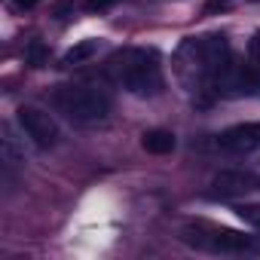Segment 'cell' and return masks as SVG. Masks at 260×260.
Here are the masks:
<instances>
[{"label": "cell", "mask_w": 260, "mask_h": 260, "mask_svg": "<svg viewBox=\"0 0 260 260\" xmlns=\"http://www.w3.org/2000/svg\"><path fill=\"white\" fill-rule=\"evenodd\" d=\"M116 83L132 95H156L162 89V68L153 49H122L110 58Z\"/></svg>", "instance_id": "1"}, {"label": "cell", "mask_w": 260, "mask_h": 260, "mask_svg": "<svg viewBox=\"0 0 260 260\" xmlns=\"http://www.w3.org/2000/svg\"><path fill=\"white\" fill-rule=\"evenodd\" d=\"M52 107L64 113L71 122H101L110 113V98L92 86H58L52 92Z\"/></svg>", "instance_id": "2"}, {"label": "cell", "mask_w": 260, "mask_h": 260, "mask_svg": "<svg viewBox=\"0 0 260 260\" xmlns=\"http://www.w3.org/2000/svg\"><path fill=\"white\" fill-rule=\"evenodd\" d=\"M181 239L193 248H208V251H220V254H236V251L251 248L248 236L223 230V226H211V223H190V226H184Z\"/></svg>", "instance_id": "3"}, {"label": "cell", "mask_w": 260, "mask_h": 260, "mask_svg": "<svg viewBox=\"0 0 260 260\" xmlns=\"http://www.w3.org/2000/svg\"><path fill=\"white\" fill-rule=\"evenodd\" d=\"M16 119H19V128H22V132H25L40 150H49V147L58 141V125H55V119H52L46 110H40V107H34V104H22V107L16 110Z\"/></svg>", "instance_id": "4"}, {"label": "cell", "mask_w": 260, "mask_h": 260, "mask_svg": "<svg viewBox=\"0 0 260 260\" xmlns=\"http://www.w3.org/2000/svg\"><path fill=\"white\" fill-rule=\"evenodd\" d=\"M208 196L214 199H233V196H242L248 190H257V178L251 172H242V169H220L211 184H208Z\"/></svg>", "instance_id": "5"}, {"label": "cell", "mask_w": 260, "mask_h": 260, "mask_svg": "<svg viewBox=\"0 0 260 260\" xmlns=\"http://www.w3.org/2000/svg\"><path fill=\"white\" fill-rule=\"evenodd\" d=\"M217 147L226 153H251L254 147H260V122H245V125H233L217 138Z\"/></svg>", "instance_id": "6"}, {"label": "cell", "mask_w": 260, "mask_h": 260, "mask_svg": "<svg viewBox=\"0 0 260 260\" xmlns=\"http://www.w3.org/2000/svg\"><path fill=\"white\" fill-rule=\"evenodd\" d=\"M141 147L147 153H156V156H166L178 147V138L169 132V128H150V132L141 135Z\"/></svg>", "instance_id": "7"}, {"label": "cell", "mask_w": 260, "mask_h": 260, "mask_svg": "<svg viewBox=\"0 0 260 260\" xmlns=\"http://www.w3.org/2000/svg\"><path fill=\"white\" fill-rule=\"evenodd\" d=\"M0 153H4V162H7V166H19V162H25V147L19 144V135L13 132V125H10V122L0 125Z\"/></svg>", "instance_id": "8"}, {"label": "cell", "mask_w": 260, "mask_h": 260, "mask_svg": "<svg viewBox=\"0 0 260 260\" xmlns=\"http://www.w3.org/2000/svg\"><path fill=\"white\" fill-rule=\"evenodd\" d=\"M95 52H98V40H80L77 46H71V49L64 52V58H61V61H64L68 68H74V64H83V61H89Z\"/></svg>", "instance_id": "9"}, {"label": "cell", "mask_w": 260, "mask_h": 260, "mask_svg": "<svg viewBox=\"0 0 260 260\" xmlns=\"http://www.w3.org/2000/svg\"><path fill=\"white\" fill-rule=\"evenodd\" d=\"M25 58H28L31 68H43V64L49 61V49L43 46V40H31L28 49H25Z\"/></svg>", "instance_id": "10"}, {"label": "cell", "mask_w": 260, "mask_h": 260, "mask_svg": "<svg viewBox=\"0 0 260 260\" xmlns=\"http://www.w3.org/2000/svg\"><path fill=\"white\" fill-rule=\"evenodd\" d=\"M236 214H239L245 223H251V226H257V230H260V205H239V208H236Z\"/></svg>", "instance_id": "11"}, {"label": "cell", "mask_w": 260, "mask_h": 260, "mask_svg": "<svg viewBox=\"0 0 260 260\" xmlns=\"http://www.w3.org/2000/svg\"><path fill=\"white\" fill-rule=\"evenodd\" d=\"M230 7V0H208V4H205V16H214V13H220V10H226Z\"/></svg>", "instance_id": "12"}, {"label": "cell", "mask_w": 260, "mask_h": 260, "mask_svg": "<svg viewBox=\"0 0 260 260\" xmlns=\"http://www.w3.org/2000/svg\"><path fill=\"white\" fill-rule=\"evenodd\" d=\"M113 4H116V0H86V10L89 13H101V10H107Z\"/></svg>", "instance_id": "13"}, {"label": "cell", "mask_w": 260, "mask_h": 260, "mask_svg": "<svg viewBox=\"0 0 260 260\" xmlns=\"http://www.w3.org/2000/svg\"><path fill=\"white\" fill-rule=\"evenodd\" d=\"M248 52H251V58H254V61L260 64V31H257L254 37H251V43H248Z\"/></svg>", "instance_id": "14"}, {"label": "cell", "mask_w": 260, "mask_h": 260, "mask_svg": "<svg viewBox=\"0 0 260 260\" xmlns=\"http://www.w3.org/2000/svg\"><path fill=\"white\" fill-rule=\"evenodd\" d=\"M13 7L16 10H31V7H37V0H13Z\"/></svg>", "instance_id": "15"}, {"label": "cell", "mask_w": 260, "mask_h": 260, "mask_svg": "<svg viewBox=\"0 0 260 260\" xmlns=\"http://www.w3.org/2000/svg\"><path fill=\"white\" fill-rule=\"evenodd\" d=\"M254 95H260V74L254 77Z\"/></svg>", "instance_id": "16"}, {"label": "cell", "mask_w": 260, "mask_h": 260, "mask_svg": "<svg viewBox=\"0 0 260 260\" xmlns=\"http://www.w3.org/2000/svg\"><path fill=\"white\" fill-rule=\"evenodd\" d=\"M257 4H260V0H257Z\"/></svg>", "instance_id": "17"}]
</instances>
